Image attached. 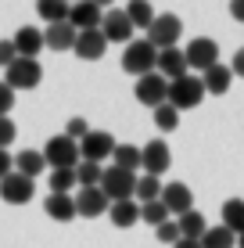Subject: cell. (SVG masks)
<instances>
[{
    "instance_id": "1",
    "label": "cell",
    "mask_w": 244,
    "mask_h": 248,
    "mask_svg": "<svg viewBox=\"0 0 244 248\" xmlns=\"http://www.w3.org/2000/svg\"><path fill=\"white\" fill-rule=\"evenodd\" d=\"M205 83H201V76H180V79L169 83V105L176 112H187V108H198L201 101H205Z\"/></svg>"
},
{
    "instance_id": "2",
    "label": "cell",
    "mask_w": 244,
    "mask_h": 248,
    "mask_svg": "<svg viewBox=\"0 0 244 248\" xmlns=\"http://www.w3.org/2000/svg\"><path fill=\"white\" fill-rule=\"evenodd\" d=\"M155 65H158V47L151 44V40L126 44V50H122V68H126V72H133L140 79V76L155 72Z\"/></svg>"
},
{
    "instance_id": "3",
    "label": "cell",
    "mask_w": 244,
    "mask_h": 248,
    "mask_svg": "<svg viewBox=\"0 0 244 248\" xmlns=\"http://www.w3.org/2000/svg\"><path fill=\"white\" fill-rule=\"evenodd\" d=\"M40 79H43V68H40L36 58H18L14 65L4 68V83H7L14 93H18V90H36Z\"/></svg>"
},
{
    "instance_id": "4",
    "label": "cell",
    "mask_w": 244,
    "mask_h": 248,
    "mask_svg": "<svg viewBox=\"0 0 244 248\" xmlns=\"http://www.w3.org/2000/svg\"><path fill=\"white\" fill-rule=\"evenodd\" d=\"M100 191L108 194V202H129L133 194H137V173H126L119 166H104Z\"/></svg>"
},
{
    "instance_id": "5",
    "label": "cell",
    "mask_w": 244,
    "mask_h": 248,
    "mask_svg": "<svg viewBox=\"0 0 244 248\" xmlns=\"http://www.w3.org/2000/svg\"><path fill=\"white\" fill-rule=\"evenodd\" d=\"M43 158H47L50 169H75L79 166V144H75L72 137L57 133L43 144Z\"/></svg>"
},
{
    "instance_id": "6",
    "label": "cell",
    "mask_w": 244,
    "mask_h": 248,
    "mask_svg": "<svg viewBox=\"0 0 244 248\" xmlns=\"http://www.w3.org/2000/svg\"><path fill=\"white\" fill-rule=\"evenodd\" d=\"M133 97L155 112L158 105H165V101H169V79H165L162 72H147V76H140L137 87H133Z\"/></svg>"
},
{
    "instance_id": "7",
    "label": "cell",
    "mask_w": 244,
    "mask_h": 248,
    "mask_svg": "<svg viewBox=\"0 0 244 248\" xmlns=\"http://www.w3.org/2000/svg\"><path fill=\"white\" fill-rule=\"evenodd\" d=\"M180 36H183V22H180V15H155V22H151V29H147V40L155 44L158 50H169L180 44Z\"/></svg>"
},
{
    "instance_id": "8",
    "label": "cell",
    "mask_w": 244,
    "mask_h": 248,
    "mask_svg": "<svg viewBox=\"0 0 244 248\" xmlns=\"http://www.w3.org/2000/svg\"><path fill=\"white\" fill-rule=\"evenodd\" d=\"M115 148H119V144H115V137L108 133V130H90L79 140V158L83 162H97V166H100L104 158L115 155Z\"/></svg>"
},
{
    "instance_id": "9",
    "label": "cell",
    "mask_w": 244,
    "mask_h": 248,
    "mask_svg": "<svg viewBox=\"0 0 244 248\" xmlns=\"http://www.w3.org/2000/svg\"><path fill=\"white\" fill-rule=\"evenodd\" d=\"M187 68H194V72H208L212 65H219V44L208 36H198L194 44H187Z\"/></svg>"
},
{
    "instance_id": "10",
    "label": "cell",
    "mask_w": 244,
    "mask_h": 248,
    "mask_svg": "<svg viewBox=\"0 0 244 248\" xmlns=\"http://www.w3.org/2000/svg\"><path fill=\"white\" fill-rule=\"evenodd\" d=\"M32 194H36V180H29V176H22V173H11V176L0 180V198L7 205H29Z\"/></svg>"
},
{
    "instance_id": "11",
    "label": "cell",
    "mask_w": 244,
    "mask_h": 248,
    "mask_svg": "<svg viewBox=\"0 0 244 248\" xmlns=\"http://www.w3.org/2000/svg\"><path fill=\"white\" fill-rule=\"evenodd\" d=\"M100 32H104L108 44H129L133 40V22L129 15H126V7H112V11H104V22H100Z\"/></svg>"
},
{
    "instance_id": "12",
    "label": "cell",
    "mask_w": 244,
    "mask_h": 248,
    "mask_svg": "<svg viewBox=\"0 0 244 248\" xmlns=\"http://www.w3.org/2000/svg\"><path fill=\"white\" fill-rule=\"evenodd\" d=\"M108 209H112V202H108V194L100 191V187H79V194H75V212H79L83 219H97V216H104Z\"/></svg>"
},
{
    "instance_id": "13",
    "label": "cell",
    "mask_w": 244,
    "mask_h": 248,
    "mask_svg": "<svg viewBox=\"0 0 244 248\" xmlns=\"http://www.w3.org/2000/svg\"><path fill=\"white\" fill-rule=\"evenodd\" d=\"M140 155H144L140 169L151 173V176H162L165 169L172 166V151H169V144H165V140H147L144 148H140Z\"/></svg>"
},
{
    "instance_id": "14",
    "label": "cell",
    "mask_w": 244,
    "mask_h": 248,
    "mask_svg": "<svg viewBox=\"0 0 244 248\" xmlns=\"http://www.w3.org/2000/svg\"><path fill=\"white\" fill-rule=\"evenodd\" d=\"M69 22L75 32H86V29H100L104 22V7H97L94 0H75L72 11H69Z\"/></svg>"
},
{
    "instance_id": "15",
    "label": "cell",
    "mask_w": 244,
    "mask_h": 248,
    "mask_svg": "<svg viewBox=\"0 0 244 248\" xmlns=\"http://www.w3.org/2000/svg\"><path fill=\"white\" fill-rule=\"evenodd\" d=\"M72 50L83 58V62H100L104 50H108V40H104V32H100V29H86V32H79V40H75Z\"/></svg>"
},
{
    "instance_id": "16",
    "label": "cell",
    "mask_w": 244,
    "mask_h": 248,
    "mask_svg": "<svg viewBox=\"0 0 244 248\" xmlns=\"http://www.w3.org/2000/svg\"><path fill=\"white\" fill-rule=\"evenodd\" d=\"M155 72H162L165 79H180V76H187L190 68H187V54H183L180 47H169V50H158V65H155Z\"/></svg>"
},
{
    "instance_id": "17",
    "label": "cell",
    "mask_w": 244,
    "mask_h": 248,
    "mask_svg": "<svg viewBox=\"0 0 244 248\" xmlns=\"http://www.w3.org/2000/svg\"><path fill=\"white\" fill-rule=\"evenodd\" d=\"M11 44L14 50H18V58H36L40 50H43V29H36V25H22L18 32L11 36Z\"/></svg>"
},
{
    "instance_id": "18",
    "label": "cell",
    "mask_w": 244,
    "mask_h": 248,
    "mask_svg": "<svg viewBox=\"0 0 244 248\" xmlns=\"http://www.w3.org/2000/svg\"><path fill=\"white\" fill-rule=\"evenodd\" d=\"M162 202H165V209H169V216H183V212L194 209V198H190L187 184H165L162 187Z\"/></svg>"
},
{
    "instance_id": "19",
    "label": "cell",
    "mask_w": 244,
    "mask_h": 248,
    "mask_svg": "<svg viewBox=\"0 0 244 248\" xmlns=\"http://www.w3.org/2000/svg\"><path fill=\"white\" fill-rule=\"evenodd\" d=\"M75 40H79V32L72 29V22H54V25L43 29V44L50 50H72Z\"/></svg>"
},
{
    "instance_id": "20",
    "label": "cell",
    "mask_w": 244,
    "mask_h": 248,
    "mask_svg": "<svg viewBox=\"0 0 244 248\" xmlns=\"http://www.w3.org/2000/svg\"><path fill=\"white\" fill-rule=\"evenodd\" d=\"M43 212L50 219H57V223H69V219L79 216V212H75V194H47Z\"/></svg>"
},
{
    "instance_id": "21",
    "label": "cell",
    "mask_w": 244,
    "mask_h": 248,
    "mask_svg": "<svg viewBox=\"0 0 244 248\" xmlns=\"http://www.w3.org/2000/svg\"><path fill=\"white\" fill-rule=\"evenodd\" d=\"M108 219H112L119 230H129V227L140 219V202H137V198H129V202H112Z\"/></svg>"
},
{
    "instance_id": "22",
    "label": "cell",
    "mask_w": 244,
    "mask_h": 248,
    "mask_svg": "<svg viewBox=\"0 0 244 248\" xmlns=\"http://www.w3.org/2000/svg\"><path fill=\"white\" fill-rule=\"evenodd\" d=\"M47 169V158H43V151H32V148H25L22 155H14V173H22V176H29V180H36L40 173Z\"/></svg>"
},
{
    "instance_id": "23",
    "label": "cell",
    "mask_w": 244,
    "mask_h": 248,
    "mask_svg": "<svg viewBox=\"0 0 244 248\" xmlns=\"http://www.w3.org/2000/svg\"><path fill=\"white\" fill-rule=\"evenodd\" d=\"M176 223H180V234L187 237V241H201V237L208 234V219L201 216L198 209L183 212V216H176Z\"/></svg>"
},
{
    "instance_id": "24",
    "label": "cell",
    "mask_w": 244,
    "mask_h": 248,
    "mask_svg": "<svg viewBox=\"0 0 244 248\" xmlns=\"http://www.w3.org/2000/svg\"><path fill=\"white\" fill-rule=\"evenodd\" d=\"M201 83H205L208 93H226L233 83V68L230 65H212L208 72H201Z\"/></svg>"
},
{
    "instance_id": "25",
    "label": "cell",
    "mask_w": 244,
    "mask_h": 248,
    "mask_svg": "<svg viewBox=\"0 0 244 248\" xmlns=\"http://www.w3.org/2000/svg\"><path fill=\"white\" fill-rule=\"evenodd\" d=\"M69 11H72V0H36V15H40L47 25L69 22Z\"/></svg>"
},
{
    "instance_id": "26",
    "label": "cell",
    "mask_w": 244,
    "mask_h": 248,
    "mask_svg": "<svg viewBox=\"0 0 244 248\" xmlns=\"http://www.w3.org/2000/svg\"><path fill=\"white\" fill-rule=\"evenodd\" d=\"M126 15H129L133 29H151V22H155V7H151V0H129V4H126Z\"/></svg>"
},
{
    "instance_id": "27",
    "label": "cell",
    "mask_w": 244,
    "mask_h": 248,
    "mask_svg": "<svg viewBox=\"0 0 244 248\" xmlns=\"http://www.w3.org/2000/svg\"><path fill=\"white\" fill-rule=\"evenodd\" d=\"M112 158H115L112 166L126 169V173H137V169H140V162H144V155H140V148H137V144H119Z\"/></svg>"
},
{
    "instance_id": "28",
    "label": "cell",
    "mask_w": 244,
    "mask_h": 248,
    "mask_svg": "<svg viewBox=\"0 0 244 248\" xmlns=\"http://www.w3.org/2000/svg\"><path fill=\"white\" fill-rule=\"evenodd\" d=\"M223 227L233 230V234H244V202L241 198L223 202Z\"/></svg>"
},
{
    "instance_id": "29",
    "label": "cell",
    "mask_w": 244,
    "mask_h": 248,
    "mask_svg": "<svg viewBox=\"0 0 244 248\" xmlns=\"http://www.w3.org/2000/svg\"><path fill=\"white\" fill-rule=\"evenodd\" d=\"M140 205H147V202H158L162 198V180L158 176H151V173H144V176H137V194H133Z\"/></svg>"
},
{
    "instance_id": "30",
    "label": "cell",
    "mask_w": 244,
    "mask_h": 248,
    "mask_svg": "<svg viewBox=\"0 0 244 248\" xmlns=\"http://www.w3.org/2000/svg\"><path fill=\"white\" fill-rule=\"evenodd\" d=\"M201 248H237V234L226 230L223 223L219 227H208V234L201 237Z\"/></svg>"
},
{
    "instance_id": "31",
    "label": "cell",
    "mask_w": 244,
    "mask_h": 248,
    "mask_svg": "<svg viewBox=\"0 0 244 248\" xmlns=\"http://www.w3.org/2000/svg\"><path fill=\"white\" fill-rule=\"evenodd\" d=\"M72 187H79L75 169H50V194H72Z\"/></svg>"
},
{
    "instance_id": "32",
    "label": "cell",
    "mask_w": 244,
    "mask_h": 248,
    "mask_svg": "<svg viewBox=\"0 0 244 248\" xmlns=\"http://www.w3.org/2000/svg\"><path fill=\"white\" fill-rule=\"evenodd\" d=\"M100 176H104V166H97V162H79L75 166L79 187H100Z\"/></svg>"
},
{
    "instance_id": "33",
    "label": "cell",
    "mask_w": 244,
    "mask_h": 248,
    "mask_svg": "<svg viewBox=\"0 0 244 248\" xmlns=\"http://www.w3.org/2000/svg\"><path fill=\"white\" fill-rule=\"evenodd\" d=\"M140 219L151 227H162L165 219H169V209H165V202L158 198V202H147V205H140Z\"/></svg>"
},
{
    "instance_id": "34",
    "label": "cell",
    "mask_w": 244,
    "mask_h": 248,
    "mask_svg": "<svg viewBox=\"0 0 244 248\" xmlns=\"http://www.w3.org/2000/svg\"><path fill=\"white\" fill-rule=\"evenodd\" d=\"M155 126H158V130H165V133H169V130H176V126H180V112H176V108L169 105V101H165V105H158V108H155Z\"/></svg>"
},
{
    "instance_id": "35",
    "label": "cell",
    "mask_w": 244,
    "mask_h": 248,
    "mask_svg": "<svg viewBox=\"0 0 244 248\" xmlns=\"http://www.w3.org/2000/svg\"><path fill=\"white\" fill-rule=\"evenodd\" d=\"M155 237H158V241H162V245H176V241H180V223H172V219H165V223L162 227H155Z\"/></svg>"
},
{
    "instance_id": "36",
    "label": "cell",
    "mask_w": 244,
    "mask_h": 248,
    "mask_svg": "<svg viewBox=\"0 0 244 248\" xmlns=\"http://www.w3.org/2000/svg\"><path fill=\"white\" fill-rule=\"evenodd\" d=\"M86 133H90L86 119H79V115H75V119H69V126H65V137H72V140L79 144V140H83V137H86Z\"/></svg>"
},
{
    "instance_id": "37",
    "label": "cell",
    "mask_w": 244,
    "mask_h": 248,
    "mask_svg": "<svg viewBox=\"0 0 244 248\" xmlns=\"http://www.w3.org/2000/svg\"><path fill=\"white\" fill-rule=\"evenodd\" d=\"M14 133H18V126L11 123V115H0V148H11Z\"/></svg>"
},
{
    "instance_id": "38",
    "label": "cell",
    "mask_w": 244,
    "mask_h": 248,
    "mask_svg": "<svg viewBox=\"0 0 244 248\" xmlns=\"http://www.w3.org/2000/svg\"><path fill=\"white\" fill-rule=\"evenodd\" d=\"M18 62V50H14L11 40H0V68H7V65H14Z\"/></svg>"
},
{
    "instance_id": "39",
    "label": "cell",
    "mask_w": 244,
    "mask_h": 248,
    "mask_svg": "<svg viewBox=\"0 0 244 248\" xmlns=\"http://www.w3.org/2000/svg\"><path fill=\"white\" fill-rule=\"evenodd\" d=\"M11 108H14V90L7 87L4 79H0V115H7Z\"/></svg>"
},
{
    "instance_id": "40",
    "label": "cell",
    "mask_w": 244,
    "mask_h": 248,
    "mask_svg": "<svg viewBox=\"0 0 244 248\" xmlns=\"http://www.w3.org/2000/svg\"><path fill=\"white\" fill-rule=\"evenodd\" d=\"M14 173V158L7 155V148H0V180H4V176H11Z\"/></svg>"
},
{
    "instance_id": "41",
    "label": "cell",
    "mask_w": 244,
    "mask_h": 248,
    "mask_svg": "<svg viewBox=\"0 0 244 248\" xmlns=\"http://www.w3.org/2000/svg\"><path fill=\"white\" fill-rule=\"evenodd\" d=\"M230 68H233V76H244V47L233 54V62H230Z\"/></svg>"
},
{
    "instance_id": "42",
    "label": "cell",
    "mask_w": 244,
    "mask_h": 248,
    "mask_svg": "<svg viewBox=\"0 0 244 248\" xmlns=\"http://www.w3.org/2000/svg\"><path fill=\"white\" fill-rule=\"evenodd\" d=\"M230 15L237 22H244V0H230Z\"/></svg>"
},
{
    "instance_id": "43",
    "label": "cell",
    "mask_w": 244,
    "mask_h": 248,
    "mask_svg": "<svg viewBox=\"0 0 244 248\" xmlns=\"http://www.w3.org/2000/svg\"><path fill=\"white\" fill-rule=\"evenodd\" d=\"M172 248H201V241H187V237H180Z\"/></svg>"
},
{
    "instance_id": "44",
    "label": "cell",
    "mask_w": 244,
    "mask_h": 248,
    "mask_svg": "<svg viewBox=\"0 0 244 248\" xmlns=\"http://www.w3.org/2000/svg\"><path fill=\"white\" fill-rule=\"evenodd\" d=\"M94 4H97V7H104V11H112V4H115V0H94Z\"/></svg>"
},
{
    "instance_id": "45",
    "label": "cell",
    "mask_w": 244,
    "mask_h": 248,
    "mask_svg": "<svg viewBox=\"0 0 244 248\" xmlns=\"http://www.w3.org/2000/svg\"><path fill=\"white\" fill-rule=\"evenodd\" d=\"M237 248H244V234H237Z\"/></svg>"
},
{
    "instance_id": "46",
    "label": "cell",
    "mask_w": 244,
    "mask_h": 248,
    "mask_svg": "<svg viewBox=\"0 0 244 248\" xmlns=\"http://www.w3.org/2000/svg\"><path fill=\"white\" fill-rule=\"evenodd\" d=\"M72 4H75V0H72Z\"/></svg>"
}]
</instances>
